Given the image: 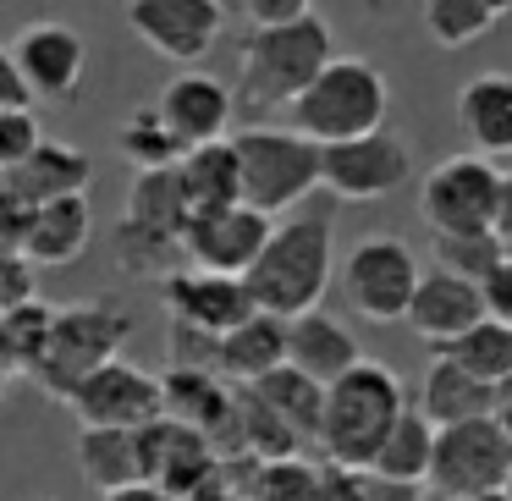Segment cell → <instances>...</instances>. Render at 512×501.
I'll list each match as a JSON object with an SVG mask.
<instances>
[{
	"instance_id": "ee69618b",
	"label": "cell",
	"mask_w": 512,
	"mask_h": 501,
	"mask_svg": "<svg viewBox=\"0 0 512 501\" xmlns=\"http://www.w3.org/2000/svg\"><path fill=\"white\" fill-rule=\"evenodd\" d=\"M105 501H177V496H166L160 485H133V490H122V496H105Z\"/></svg>"
},
{
	"instance_id": "ffe728a7",
	"label": "cell",
	"mask_w": 512,
	"mask_h": 501,
	"mask_svg": "<svg viewBox=\"0 0 512 501\" xmlns=\"http://www.w3.org/2000/svg\"><path fill=\"white\" fill-rule=\"evenodd\" d=\"M457 133L468 155L479 160H512V72H474L452 100Z\"/></svg>"
},
{
	"instance_id": "4316f807",
	"label": "cell",
	"mask_w": 512,
	"mask_h": 501,
	"mask_svg": "<svg viewBox=\"0 0 512 501\" xmlns=\"http://www.w3.org/2000/svg\"><path fill=\"white\" fill-rule=\"evenodd\" d=\"M182 199H188V215H215L243 204V166H237V144H210V149H188L177 166Z\"/></svg>"
},
{
	"instance_id": "d590c367",
	"label": "cell",
	"mask_w": 512,
	"mask_h": 501,
	"mask_svg": "<svg viewBox=\"0 0 512 501\" xmlns=\"http://www.w3.org/2000/svg\"><path fill=\"white\" fill-rule=\"evenodd\" d=\"M39 144H45V127H39L34 105H23V111H0V182L17 177V171L39 155Z\"/></svg>"
},
{
	"instance_id": "60d3db41",
	"label": "cell",
	"mask_w": 512,
	"mask_h": 501,
	"mask_svg": "<svg viewBox=\"0 0 512 501\" xmlns=\"http://www.w3.org/2000/svg\"><path fill=\"white\" fill-rule=\"evenodd\" d=\"M23 105H34L28 100V83H23V72H17L12 45H0V111H23Z\"/></svg>"
},
{
	"instance_id": "ba28073f",
	"label": "cell",
	"mask_w": 512,
	"mask_h": 501,
	"mask_svg": "<svg viewBox=\"0 0 512 501\" xmlns=\"http://www.w3.org/2000/svg\"><path fill=\"white\" fill-rule=\"evenodd\" d=\"M336 281H342V303L364 325H408L424 265L408 243H397V237H364L358 248H347Z\"/></svg>"
},
{
	"instance_id": "7bdbcfd3",
	"label": "cell",
	"mask_w": 512,
	"mask_h": 501,
	"mask_svg": "<svg viewBox=\"0 0 512 501\" xmlns=\"http://www.w3.org/2000/svg\"><path fill=\"white\" fill-rule=\"evenodd\" d=\"M490 419L512 435V380H507V386H496V413H490Z\"/></svg>"
},
{
	"instance_id": "7a4b0ae2",
	"label": "cell",
	"mask_w": 512,
	"mask_h": 501,
	"mask_svg": "<svg viewBox=\"0 0 512 501\" xmlns=\"http://www.w3.org/2000/svg\"><path fill=\"white\" fill-rule=\"evenodd\" d=\"M331 61H336V39L320 12L287 28H248L243 56H237V105L254 116L276 111V105L292 111Z\"/></svg>"
},
{
	"instance_id": "74e56055",
	"label": "cell",
	"mask_w": 512,
	"mask_h": 501,
	"mask_svg": "<svg viewBox=\"0 0 512 501\" xmlns=\"http://www.w3.org/2000/svg\"><path fill=\"white\" fill-rule=\"evenodd\" d=\"M237 12L248 17V28H287V23H303L314 6L309 0H248V6H237Z\"/></svg>"
},
{
	"instance_id": "d4e9b609",
	"label": "cell",
	"mask_w": 512,
	"mask_h": 501,
	"mask_svg": "<svg viewBox=\"0 0 512 501\" xmlns=\"http://www.w3.org/2000/svg\"><path fill=\"white\" fill-rule=\"evenodd\" d=\"M419 413L435 424V430H457V424H474L496 413V391L485 380H474L468 369H457L452 358L435 353V364L424 369L419 380Z\"/></svg>"
},
{
	"instance_id": "e0dca14e",
	"label": "cell",
	"mask_w": 512,
	"mask_h": 501,
	"mask_svg": "<svg viewBox=\"0 0 512 501\" xmlns=\"http://www.w3.org/2000/svg\"><path fill=\"white\" fill-rule=\"evenodd\" d=\"M160 303H166L171 325L199 336H232L237 325H248L259 314L254 298H248V281L204 276V270H188V265L160 281Z\"/></svg>"
},
{
	"instance_id": "e575fe53",
	"label": "cell",
	"mask_w": 512,
	"mask_h": 501,
	"mask_svg": "<svg viewBox=\"0 0 512 501\" xmlns=\"http://www.w3.org/2000/svg\"><path fill=\"white\" fill-rule=\"evenodd\" d=\"M501 243L496 232H474V237H430V265L446 270V276L457 281H474V287H485L490 276L501 270Z\"/></svg>"
},
{
	"instance_id": "52a82bcc",
	"label": "cell",
	"mask_w": 512,
	"mask_h": 501,
	"mask_svg": "<svg viewBox=\"0 0 512 501\" xmlns=\"http://www.w3.org/2000/svg\"><path fill=\"white\" fill-rule=\"evenodd\" d=\"M188 199H182L177 171H149L133 177L127 210L116 221V265L127 276H177L182 237H188Z\"/></svg>"
},
{
	"instance_id": "7c38bea8",
	"label": "cell",
	"mask_w": 512,
	"mask_h": 501,
	"mask_svg": "<svg viewBox=\"0 0 512 501\" xmlns=\"http://www.w3.org/2000/svg\"><path fill=\"white\" fill-rule=\"evenodd\" d=\"M413 177V144L402 133H375L358 138V144H336L325 149L320 160V188L331 193L336 204H375L402 193Z\"/></svg>"
},
{
	"instance_id": "484cf974",
	"label": "cell",
	"mask_w": 512,
	"mask_h": 501,
	"mask_svg": "<svg viewBox=\"0 0 512 501\" xmlns=\"http://www.w3.org/2000/svg\"><path fill=\"white\" fill-rule=\"evenodd\" d=\"M72 457H78L83 485L100 490V496H122V490H133V485H149L144 479V446L127 430H78Z\"/></svg>"
},
{
	"instance_id": "9a60e30c",
	"label": "cell",
	"mask_w": 512,
	"mask_h": 501,
	"mask_svg": "<svg viewBox=\"0 0 512 501\" xmlns=\"http://www.w3.org/2000/svg\"><path fill=\"white\" fill-rule=\"evenodd\" d=\"M12 56H17V72H23L34 105H67L72 94H78L83 72H89V45H83V34L67 23L17 28Z\"/></svg>"
},
{
	"instance_id": "603a6c76",
	"label": "cell",
	"mask_w": 512,
	"mask_h": 501,
	"mask_svg": "<svg viewBox=\"0 0 512 501\" xmlns=\"http://www.w3.org/2000/svg\"><path fill=\"white\" fill-rule=\"evenodd\" d=\"M94 243V204L89 199H56V204H39L34 215H28V232H23V259L28 265H72V259H83Z\"/></svg>"
},
{
	"instance_id": "4fadbf2b",
	"label": "cell",
	"mask_w": 512,
	"mask_h": 501,
	"mask_svg": "<svg viewBox=\"0 0 512 501\" xmlns=\"http://www.w3.org/2000/svg\"><path fill=\"white\" fill-rule=\"evenodd\" d=\"M270 237H276V221L248 210V204H232V210H215V215H193L188 237H182V265L204 270V276L248 281V270L259 265Z\"/></svg>"
},
{
	"instance_id": "836d02e7",
	"label": "cell",
	"mask_w": 512,
	"mask_h": 501,
	"mask_svg": "<svg viewBox=\"0 0 512 501\" xmlns=\"http://www.w3.org/2000/svg\"><path fill=\"white\" fill-rule=\"evenodd\" d=\"M441 358H452L457 369H468L474 380H485V386L496 391V386H507V380H512V331H507V325H496V320H485V325H474V331H468L452 353H441Z\"/></svg>"
},
{
	"instance_id": "f546056e",
	"label": "cell",
	"mask_w": 512,
	"mask_h": 501,
	"mask_svg": "<svg viewBox=\"0 0 512 501\" xmlns=\"http://www.w3.org/2000/svg\"><path fill=\"white\" fill-rule=\"evenodd\" d=\"M237 496L243 501H314L320 496V468L309 457H281V463H226Z\"/></svg>"
},
{
	"instance_id": "9c48e42d",
	"label": "cell",
	"mask_w": 512,
	"mask_h": 501,
	"mask_svg": "<svg viewBox=\"0 0 512 501\" xmlns=\"http://www.w3.org/2000/svg\"><path fill=\"white\" fill-rule=\"evenodd\" d=\"M501 182H507V171H501L496 160L468 155V149H463V155L435 160V166L419 177V221L430 226L435 237L490 232Z\"/></svg>"
},
{
	"instance_id": "3957f363",
	"label": "cell",
	"mask_w": 512,
	"mask_h": 501,
	"mask_svg": "<svg viewBox=\"0 0 512 501\" xmlns=\"http://www.w3.org/2000/svg\"><path fill=\"white\" fill-rule=\"evenodd\" d=\"M408 413V391H402L397 369L364 358L347 380H336L325 391V430H320V463L369 474L386 446V435L397 430V419Z\"/></svg>"
},
{
	"instance_id": "30bf717a",
	"label": "cell",
	"mask_w": 512,
	"mask_h": 501,
	"mask_svg": "<svg viewBox=\"0 0 512 501\" xmlns=\"http://www.w3.org/2000/svg\"><path fill=\"white\" fill-rule=\"evenodd\" d=\"M512 479V435L496 419H474L435 435V468L430 490L452 501H485L507 490Z\"/></svg>"
},
{
	"instance_id": "8fae6325",
	"label": "cell",
	"mask_w": 512,
	"mask_h": 501,
	"mask_svg": "<svg viewBox=\"0 0 512 501\" xmlns=\"http://www.w3.org/2000/svg\"><path fill=\"white\" fill-rule=\"evenodd\" d=\"M67 408L78 413L83 430H149V424L166 419V375L133 364V358H116L100 375H89L78 391L67 397Z\"/></svg>"
},
{
	"instance_id": "8992f818",
	"label": "cell",
	"mask_w": 512,
	"mask_h": 501,
	"mask_svg": "<svg viewBox=\"0 0 512 501\" xmlns=\"http://www.w3.org/2000/svg\"><path fill=\"white\" fill-rule=\"evenodd\" d=\"M237 144V166H243V204L259 215H298V204L309 193H320V160L325 149L309 144L292 127H270L254 122L243 133H232Z\"/></svg>"
},
{
	"instance_id": "6da1fadb",
	"label": "cell",
	"mask_w": 512,
	"mask_h": 501,
	"mask_svg": "<svg viewBox=\"0 0 512 501\" xmlns=\"http://www.w3.org/2000/svg\"><path fill=\"white\" fill-rule=\"evenodd\" d=\"M336 221L331 210H298L276 221V237L248 270V298L270 320H303L325 303V287L336 281Z\"/></svg>"
},
{
	"instance_id": "bcb514c9",
	"label": "cell",
	"mask_w": 512,
	"mask_h": 501,
	"mask_svg": "<svg viewBox=\"0 0 512 501\" xmlns=\"http://www.w3.org/2000/svg\"><path fill=\"white\" fill-rule=\"evenodd\" d=\"M419 501H452V496H435V490H419Z\"/></svg>"
},
{
	"instance_id": "2e32d148",
	"label": "cell",
	"mask_w": 512,
	"mask_h": 501,
	"mask_svg": "<svg viewBox=\"0 0 512 501\" xmlns=\"http://www.w3.org/2000/svg\"><path fill=\"white\" fill-rule=\"evenodd\" d=\"M138 446H144V479L177 501H193L204 485H215L226 474V457L199 430H188L177 419H160L149 430H138Z\"/></svg>"
},
{
	"instance_id": "f6af8a7d",
	"label": "cell",
	"mask_w": 512,
	"mask_h": 501,
	"mask_svg": "<svg viewBox=\"0 0 512 501\" xmlns=\"http://www.w3.org/2000/svg\"><path fill=\"white\" fill-rule=\"evenodd\" d=\"M6 386H12V375H6V364H0V397H6Z\"/></svg>"
},
{
	"instance_id": "c3c4849f",
	"label": "cell",
	"mask_w": 512,
	"mask_h": 501,
	"mask_svg": "<svg viewBox=\"0 0 512 501\" xmlns=\"http://www.w3.org/2000/svg\"><path fill=\"white\" fill-rule=\"evenodd\" d=\"M507 496H512V479H507Z\"/></svg>"
},
{
	"instance_id": "277c9868",
	"label": "cell",
	"mask_w": 512,
	"mask_h": 501,
	"mask_svg": "<svg viewBox=\"0 0 512 501\" xmlns=\"http://www.w3.org/2000/svg\"><path fill=\"white\" fill-rule=\"evenodd\" d=\"M386 111H391L386 72L364 56H336L309 83V94L287 111V127L320 149H336V144H358V138L386 133Z\"/></svg>"
},
{
	"instance_id": "ab89813d",
	"label": "cell",
	"mask_w": 512,
	"mask_h": 501,
	"mask_svg": "<svg viewBox=\"0 0 512 501\" xmlns=\"http://www.w3.org/2000/svg\"><path fill=\"white\" fill-rule=\"evenodd\" d=\"M479 292H485V320H496L512 331V259H501V270Z\"/></svg>"
},
{
	"instance_id": "4dcf8cb0",
	"label": "cell",
	"mask_w": 512,
	"mask_h": 501,
	"mask_svg": "<svg viewBox=\"0 0 512 501\" xmlns=\"http://www.w3.org/2000/svg\"><path fill=\"white\" fill-rule=\"evenodd\" d=\"M116 149H122V160L133 166V177H149V171H177L182 155H188L155 105H138V111L116 127Z\"/></svg>"
},
{
	"instance_id": "d6a6232c",
	"label": "cell",
	"mask_w": 512,
	"mask_h": 501,
	"mask_svg": "<svg viewBox=\"0 0 512 501\" xmlns=\"http://www.w3.org/2000/svg\"><path fill=\"white\" fill-rule=\"evenodd\" d=\"M50 325H56V309L39 298L0 314V364H6V375H39L45 347H50Z\"/></svg>"
},
{
	"instance_id": "b9f144b4",
	"label": "cell",
	"mask_w": 512,
	"mask_h": 501,
	"mask_svg": "<svg viewBox=\"0 0 512 501\" xmlns=\"http://www.w3.org/2000/svg\"><path fill=\"white\" fill-rule=\"evenodd\" d=\"M490 232H496L501 254L512 259V171H507V182H501V199H496V221H490Z\"/></svg>"
},
{
	"instance_id": "7dc6e473",
	"label": "cell",
	"mask_w": 512,
	"mask_h": 501,
	"mask_svg": "<svg viewBox=\"0 0 512 501\" xmlns=\"http://www.w3.org/2000/svg\"><path fill=\"white\" fill-rule=\"evenodd\" d=\"M485 501H512V496H507V490H496V496H485Z\"/></svg>"
},
{
	"instance_id": "d6986e66",
	"label": "cell",
	"mask_w": 512,
	"mask_h": 501,
	"mask_svg": "<svg viewBox=\"0 0 512 501\" xmlns=\"http://www.w3.org/2000/svg\"><path fill=\"white\" fill-rule=\"evenodd\" d=\"M474 325H485V292L474 281H457L446 270H424L419 292H413V309H408V331L419 336L424 347L435 353H452Z\"/></svg>"
},
{
	"instance_id": "ac0fdd59",
	"label": "cell",
	"mask_w": 512,
	"mask_h": 501,
	"mask_svg": "<svg viewBox=\"0 0 512 501\" xmlns=\"http://www.w3.org/2000/svg\"><path fill=\"white\" fill-rule=\"evenodd\" d=\"M155 111L166 116V127L177 133L182 149H210L232 138V111H237V89L221 83L215 72H177L160 89Z\"/></svg>"
},
{
	"instance_id": "8d00e7d4",
	"label": "cell",
	"mask_w": 512,
	"mask_h": 501,
	"mask_svg": "<svg viewBox=\"0 0 512 501\" xmlns=\"http://www.w3.org/2000/svg\"><path fill=\"white\" fill-rule=\"evenodd\" d=\"M34 265L23 259V248L12 243H0V314H12L23 309V303H34Z\"/></svg>"
},
{
	"instance_id": "1f68e13d",
	"label": "cell",
	"mask_w": 512,
	"mask_h": 501,
	"mask_svg": "<svg viewBox=\"0 0 512 501\" xmlns=\"http://www.w3.org/2000/svg\"><path fill=\"white\" fill-rule=\"evenodd\" d=\"M507 12H512V6H501V0H424V6H419L424 34H430L441 50L479 45V39H485Z\"/></svg>"
},
{
	"instance_id": "7402d4cb",
	"label": "cell",
	"mask_w": 512,
	"mask_h": 501,
	"mask_svg": "<svg viewBox=\"0 0 512 501\" xmlns=\"http://www.w3.org/2000/svg\"><path fill=\"white\" fill-rule=\"evenodd\" d=\"M89 182H94V160L83 155L78 144L45 138V144H39V155L28 160L17 177L0 182V188L12 193L17 204L39 210V204H56V199H89Z\"/></svg>"
},
{
	"instance_id": "5bb4252c",
	"label": "cell",
	"mask_w": 512,
	"mask_h": 501,
	"mask_svg": "<svg viewBox=\"0 0 512 501\" xmlns=\"http://www.w3.org/2000/svg\"><path fill=\"white\" fill-rule=\"evenodd\" d=\"M127 28L155 50L160 61L199 72V61L215 50L226 28V6L221 0H133L127 6Z\"/></svg>"
},
{
	"instance_id": "f35d334b",
	"label": "cell",
	"mask_w": 512,
	"mask_h": 501,
	"mask_svg": "<svg viewBox=\"0 0 512 501\" xmlns=\"http://www.w3.org/2000/svg\"><path fill=\"white\" fill-rule=\"evenodd\" d=\"M314 501H369V474L320 463V496H314Z\"/></svg>"
},
{
	"instance_id": "f1b7e54d",
	"label": "cell",
	"mask_w": 512,
	"mask_h": 501,
	"mask_svg": "<svg viewBox=\"0 0 512 501\" xmlns=\"http://www.w3.org/2000/svg\"><path fill=\"white\" fill-rule=\"evenodd\" d=\"M435 435H441V430H435L419 408H408L397 419V430L386 435V446H380V457H375V468H369V474L386 479V485H402V490H430Z\"/></svg>"
},
{
	"instance_id": "cb8c5ba5",
	"label": "cell",
	"mask_w": 512,
	"mask_h": 501,
	"mask_svg": "<svg viewBox=\"0 0 512 501\" xmlns=\"http://www.w3.org/2000/svg\"><path fill=\"white\" fill-rule=\"evenodd\" d=\"M276 369H287V320L254 314V320L237 325L232 336H221L215 375H221L226 386L248 391V386H259V380H270Z\"/></svg>"
},
{
	"instance_id": "83f0119b",
	"label": "cell",
	"mask_w": 512,
	"mask_h": 501,
	"mask_svg": "<svg viewBox=\"0 0 512 501\" xmlns=\"http://www.w3.org/2000/svg\"><path fill=\"white\" fill-rule=\"evenodd\" d=\"M259 402H265L270 413H276L281 424L292 430V441L309 452V446H320V430H325V386L309 375H298V369H276L270 380H259V386H248Z\"/></svg>"
},
{
	"instance_id": "5b68a950",
	"label": "cell",
	"mask_w": 512,
	"mask_h": 501,
	"mask_svg": "<svg viewBox=\"0 0 512 501\" xmlns=\"http://www.w3.org/2000/svg\"><path fill=\"white\" fill-rule=\"evenodd\" d=\"M133 336V314L116 298H83V303H61L56 325H50V347L39 364V391L56 402H67L89 375H100L105 364L122 358V342Z\"/></svg>"
},
{
	"instance_id": "44dd1931",
	"label": "cell",
	"mask_w": 512,
	"mask_h": 501,
	"mask_svg": "<svg viewBox=\"0 0 512 501\" xmlns=\"http://www.w3.org/2000/svg\"><path fill=\"white\" fill-rule=\"evenodd\" d=\"M364 358L369 353L358 347V336L347 331V320H336V314L314 309V314H303V320H287V364L298 369V375L320 380L325 391L353 375Z\"/></svg>"
}]
</instances>
